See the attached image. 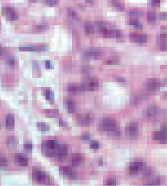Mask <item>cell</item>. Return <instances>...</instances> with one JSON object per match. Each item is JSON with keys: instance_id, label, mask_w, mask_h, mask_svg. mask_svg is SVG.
<instances>
[{"instance_id": "1", "label": "cell", "mask_w": 167, "mask_h": 186, "mask_svg": "<svg viewBox=\"0 0 167 186\" xmlns=\"http://www.w3.org/2000/svg\"><path fill=\"white\" fill-rule=\"evenodd\" d=\"M67 145L56 139H49L42 143V153L47 158H64L67 156Z\"/></svg>"}, {"instance_id": "2", "label": "cell", "mask_w": 167, "mask_h": 186, "mask_svg": "<svg viewBox=\"0 0 167 186\" xmlns=\"http://www.w3.org/2000/svg\"><path fill=\"white\" fill-rule=\"evenodd\" d=\"M118 125L115 120L111 118H104L99 122L98 129L102 131H115L117 129Z\"/></svg>"}, {"instance_id": "3", "label": "cell", "mask_w": 167, "mask_h": 186, "mask_svg": "<svg viewBox=\"0 0 167 186\" xmlns=\"http://www.w3.org/2000/svg\"><path fill=\"white\" fill-rule=\"evenodd\" d=\"M81 84L84 91H95L98 89L99 81L95 77L88 76L82 80Z\"/></svg>"}, {"instance_id": "4", "label": "cell", "mask_w": 167, "mask_h": 186, "mask_svg": "<svg viewBox=\"0 0 167 186\" xmlns=\"http://www.w3.org/2000/svg\"><path fill=\"white\" fill-rule=\"evenodd\" d=\"M33 178L38 184L48 185L51 182L50 177L46 172L38 168H34L33 170Z\"/></svg>"}, {"instance_id": "5", "label": "cell", "mask_w": 167, "mask_h": 186, "mask_svg": "<svg viewBox=\"0 0 167 186\" xmlns=\"http://www.w3.org/2000/svg\"><path fill=\"white\" fill-rule=\"evenodd\" d=\"M153 140H160L162 144H166L167 143V127L166 124L163 125L160 131H154L152 134Z\"/></svg>"}, {"instance_id": "6", "label": "cell", "mask_w": 167, "mask_h": 186, "mask_svg": "<svg viewBox=\"0 0 167 186\" xmlns=\"http://www.w3.org/2000/svg\"><path fill=\"white\" fill-rule=\"evenodd\" d=\"M92 116L89 113L79 114L77 116V123L81 126L86 127L90 126L92 122Z\"/></svg>"}, {"instance_id": "7", "label": "cell", "mask_w": 167, "mask_h": 186, "mask_svg": "<svg viewBox=\"0 0 167 186\" xmlns=\"http://www.w3.org/2000/svg\"><path fill=\"white\" fill-rule=\"evenodd\" d=\"M59 172L60 175L68 179L74 180L77 178V172L74 168L71 167H60Z\"/></svg>"}, {"instance_id": "8", "label": "cell", "mask_w": 167, "mask_h": 186, "mask_svg": "<svg viewBox=\"0 0 167 186\" xmlns=\"http://www.w3.org/2000/svg\"><path fill=\"white\" fill-rule=\"evenodd\" d=\"M160 82L158 78H148L145 84V89L150 92L156 91L160 89Z\"/></svg>"}, {"instance_id": "9", "label": "cell", "mask_w": 167, "mask_h": 186, "mask_svg": "<svg viewBox=\"0 0 167 186\" xmlns=\"http://www.w3.org/2000/svg\"><path fill=\"white\" fill-rule=\"evenodd\" d=\"M144 163L141 161H135L130 163L129 167V174L130 176L137 175L139 170L144 168Z\"/></svg>"}, {"instance_id": "10", "label": "cell", "mask_w": 167, "mask_h": 186, "mask_svg": "<svg viewBox=\"0 0 167 186\" xmlns=\"http://www.w3.org/2000/svg\"><path fill=\"white\" fill-rule=\"evenodd\" d=\"M2 13L7 16V18L9 20H16L19 18L18 13L14 10V8L12 7H3Z\"/></svg>"}, {"instance_id": "11", "label": "cell", "mask_w": 167, "mask_h": 186, "mask_svg": "<svg viewBox=\"0 0 167 186\" xmlns=\"http://www.w3.org/2000/svg\"><path fill=\"white\" fill-rule=\"evenodd\" d=\"M159 113V109L158 106L154 104H151L148 106V108L144 111V116L146 118H154Z\"/></svg>"}, {"instance_id": "12", "label": "cell", "mask_w": 167, "mask_h": 186, "mask_svg": "<svg viewBox=\"0 0 167 186\" xmlns=\"http://www.w3.org/2000/svg\"><path fill=\"white\" fill-rule=\"evenodd\" d=\"M126 131L130 137H135L137 136L139 131V126L136 123H130L126 127Z\"/></svg>"}, {"instance_id": "13", "label": "cell", "mask_w": 167, "mask_h": 186, "mask_svg": "<svg viewBox=\"0 0 167 186\" xmlns=\"http://www.w3.org/2000/svg\"><path fill=\"white\" fill-rule=\"evenodd\" d=\"M15 162L16 164L21 167H27L28 165V158L27 156L22 154L18 153L15 155L14 156Z\"/></svg>"}, {"instance_id": "14", "label": "cell", "mask_w": 167, "mask_h": 186, "mask_svg": "<svg viewBox=\"0 0 167 186\" xmlns=\"http://www.w3.org/2000/svg\"><path fill=\"white\" fill-rule=\"evenodd\" d=\"M84 156L81 153H75L72 156L71 162L72 165L74 167L81 166L84 162Z\"/></svg>"}, {"instance_id": "15", "label": "cell", "mask_w": 167, "mask_h": 186, "mask_svg": "<svg viewBox=\"0 0 167 186\" xmlns=\"http://www.w3.org/2000/svg\"><path fill=\"white\" fill-rule=\"evenodd\" d=\"M103 36L106 38H120L121 37V30L115 29H104L103 31Z\"/></svg>"}, {"instance_id": "16", "label": "cell", "mask_w": 167, "mask_h": 186, "mask_svg": "<svg viewBox=\"0 0 167 186\" xmlns=\"http://www.w3.org/2000/svg\"><path fill=\"white\" fill-rule=\"evenodd\" d=\"M130 39L131 41L134 43H143L147 41V36L145 34H138L135 33H131L130 34Z\"/></svg>"}, {"instance_id": "17", "label": "cell", "mask_w": 167, "mask_h": 186, "mask_svg": "<svg viewBox=\"0 0 167 186\" xmlns=\"http://www.w3.org/2000/svg\"><path fill=\"white\" fill-rule=\"evenodd\" d=\"M18 144V140L14 135L7 136L6 138V145L8 149H14Z\"/></svg>"}, {"instance_id": "18", "label": "cell", "mask_w": 167, "mask_h": 186, "mask_svg": "<svg viewBox=\"0 0 167 186\" xmlns=\"http://www.w3.org/2000/svg\"><path fill=\"white\" fill-rule=\"evenodd\" d=\"M67 90L70 93L73 94H77L84 91L81 84H78L76 83H71L69 84L67 87Z\"/></svg>"}, {"instance_id": "19", "label": "cell", "mask_w": 167, "mask_h": 186, "mask_svg": "<svg viewBox=\"0 0 167 186\" xmlns=\"http://www.w3.org/2000/svg\"><path fill=\"white\" fill-rule=\"evenodd\" d=\"M15 125V118L14 114H7L6 115L5 120V126L7 128L9 129L14 128Z\"/></svg>"}, {"instance_id": "20", "label": "cell", "mask_w": 167, "mask_h": 186, "mask_svg": "<svg viewBox=\"0 0 167 186\" xmlns=\"http://www.w3.org/2000/svg\"><path fill=\"white\" fill-rule=\"evenodd\" d=\"M47 46H22L20 47V49L23 51H46L47 50Z\"/></svg>"}, {"instance_id": "21", "label": "cell", "mask_w": 167, "mask_h": 186, "mask_svg": "<svg viewBox=\"0 0 167 186\" xmlns=\"http://www.w3.org/2000/svg\"><path fill=\"white\" fill-rule=\"evenodd\" d=\"M66 107L67 112L69 114H73L77 111V104L75 101L72 99H69L66 101Z\"/></svg>"}, {"instance_id": "22", "label": "cell", "mask_w": 167, "mask_h": 186, "mask_svg": "<svg viewBox=\"0 0 167 186\" xmlns=\"http://www.w3.org/2000/svg\"><path fill=\"white\" fill-rule=\"evenodd\" d=\"M146 184L144 185L146 186H157V185H160L161 183V179L160 177L159 176H151L148 179L146 180Z\"/></svg>"}, {"instance_id": "23", "label": "cell", "mask_w": 167, "mask_h": 186, "mask_svg": "<svg viewBox=\"0 0 167 186\" xmlns=\"http://www.w3.org/2000/svg\"><path fill=\"white\" fill-rule=\"evenodd\" d=\"M102 54V52L99 49H91L88 51H86L84 55L87 58H95L99 56Z\"/></svg>"}, {"instance_id": "24", "label": "cell", "mask_w": 167, "mask_h": 186, "mask_svg": "<svg viewBox=\"0 0 167 186\" xmlns=\"http://www.w3.org/2000/svg\"><path fill=\"white\" fill-rule=\"evenodd\" d=\"M146 96L144 94H138L133 96L130 99V102L132 103L133 105H137L139 103L141 102V101L143 100L144 99L146 98Z\"/></svg>"}, {"instance_id": "25", "label": "cell", "mask_w": 167, "mask_h": 186, "mask_svg": "<svg viewBox=\"0 0 167 186\" xmlns=\"http://www.w3.org/2000/svg\"><path fill=\"white\" fill-rule=\"evenodd\" d=\"M37 130L42 131H47L50 130V126L48 124L44 122H39L37 124Z\"/></svg>"}, {"instance_id": "26", "label": "cell", "mask_w": 167, "mask_h": 186, "mask_svg": "<svg viewBox=\"0 0 167 186\" xmlns=\"http://www.w3.org/2000/svg\"><path fill=\"white\" fill-rule=\"evenodd\" d=\"M46 116L49 118H56L59 116V111L57 109H49L46 110L45 111Z\"/></svg>"}, {"instance_id": "27", "label": "cell", "mask_w": 167, "mask_h": 186, "mask_svg": "<svg viewBox=\"0 0 167 186\" xmlns=\"http://www.w3.org/2000/svg\"><path fill=\"white\" fill-rule=\"evenodd\" d=\"M156 12L153 11H149L147 13V20L149 23H153L156 21Z\"/></svg>"}, {"instance_id": "28", "label": "cell", "mask_w": 167, "mask_h": 186, "mask_svg": "<svg viewBox=\"0 0 167 186\" xmlns=\"http://www.w3.org/2000/svg\"><path fill=\"white\" fill-rule=\"evenodd\" d=\"M143 14V12L141 10L137 9L130 10L129 11V15L130 16L133 17H138L141 16Z\"/></svg>"}, {"instance_id": "29", "label": "cell", "mask_w": 167, "mask_h": 186, "mask_svg": "<svg viewBox=\"0 0 167 186\" xmlns=\"http://www.w3.org/2000/svg\"><path fill=\"white\" fill-rule=\"evenodd\" d=\"M112 5L115 7L116 9L119 10H121V11H123L125 9V7L124 4H123L122 3L119 2L117 0H114L112 1Z\"/></svg>"}, {"instance_id": "30", "label": "cell", "mask_w": 167, "mask_h": 186, "mask_svg": "<svg viewBox=\"0 0 167 186\" xmlns=\"http://www.w3.org/2000/svg\"><path fill=\"white\" fill-rule=\"evenodd\" d=\"M45 97L47 101H53L54 99V92L51 91L49 90H47L45 92Z\"/></svg>"}, {"instance_id": "31", "label": "cell", "mask_w": 167, "mask_h": 186, "mask_svg": "<svg viewBox=\"0 0 167 186\" xmlns=\"http://www.w3.org/2000/svg\"><path fill=\"white\" fill-rule=\"evenodd\" d=\"M117 184V180L114 178L106 179L104 182V185L106 186H115Z\"/></svg>"}, {"instance_id": "32", "label": "cell", "mask_w": 167, "mask_h": 186, "mask_svg": "<svg viewBox=\"0 0 167 186\" xmlns=\"http://www.w3.org/2000/svg\"><path fill=\"white\" fill-rule=\"evenodd\" d=\"M86 32L88 34H92L94 31V27L91 23H86Z\"/></svg>"}, {"instance_id": "33", "label": "cell", "mask_w": 167, "mask_h": 186, "mask_svg": "<svg viewBox=\"0 0 167 186\" xmlns=\"http://www.w3.org/2000/svg\"><path fill=\"white\" fill-rule=\"evenodd\" d=\"M118 63H119L118 60L117 58H114L109 59V60H105L104 61V64L107 65L117 64H118Z\"/></svg>"}, {"instance_id": "34", "label": "cell", "mask_w": 167, "mask_h": 186, "mask_svg": "<svg viewBox=\"0 0 167 186\" xmlns=\"http://www.w3.org/2000/svg\"><path fill=\"white\" fill-rule=\"evenodd\" d=\"M130 25H134L135 27L138 28H142V23L139 22L136 19H132L130 21Z\"/></svg>"}, {"instance_id": "35", "label": "cell", "mask_w": 167, "mask_h": 186, "mask_svg": "<svg viewBox=\"0 0 167 186\" xmlns=\"http://www.w3.org/2000/svg\"><path fill=\"white\" fill-rule=\"evenodd\" d=\"M24 149L26 151L31 152L33 149V144L32 143L27 142L24 145Z\"/></svg>"}, {"instance_id": "36", "label": "cell", "mask_w": 167, "mask_h": 186, "mask_svg": "<svg viewBox=\"0 0 167 186\" xmlns=\"http://www.w3.org/2000/svg\"><path fill=\"white\" fill-rule=\"evenodd\" d=\"M7 164V159L4 156L0 154V167H4Z\"/></svg>"}, {"instance_id": "37", "label": "cell", "mask_w": 167, "mask_h": 186, "mask_svg": "<svg viewBox=\"0 0 167 186\" xmlns=\"http://www.w3.org/2000/svg\"><path fill=\"white\" fill-rule=\"evenodd\" d=\"M91 149H98L99 148V143L97 141H93L90 145Z\"/></svg>"}, {"instance_id": "38", "label": "cell", "mask_w": 167, "mask_h": 186, "mask_svg": "<svg viewBox=\"0 0 167 186\" xmlns=\"http://www.w3.org/2000/svg\"><path fill=\"white\" fill-rule=\"evenodd\" d=\"M7 63L10 66H14L16 64V60L13 57H10L7 60Z\"/></svg>"}, {"instance_id": "39", "label": "cell", "mask_w": 167, "mask_h": 186, "mask_svg": "<svg viewBox=\"0 0 167 186\" xmlns=\"http://www.w3.org/2000/svg\"><path fill=\"white\" fill-rule=\"evenodd\" d=\"M90 138V134L88 133H85L82 134L81 136V139L83 141H89Z\"/></svg>"}, {"instance_id": "40", "label": "cell", "mask_w": 167, "mask_h": 186, "mask_svg": "<svg viewBox=\"0 0 167 186\" xmlns=\"http://www.w3.org/2000/svg\"><path fill=\"white\" fill-rule=\"evenodd\" d=\"M58 0H45V2L49 5L54 6L57 4L58 3Z\"/></svg>"}, {"instance_id": "41", "label": "cell", "mask_w": 167, "mask_h": 186, "mask_svg": "<svg viewBox=\"0 0 167 186\" xmlns=\"http://www.w3.org/2000/svg\"><path fill=\"white\" fill-rule=\"evenodd\" d=\"M68 14L69 16L72 17L73 18H75L77 17V12L74 10H70L68 12Z\"/></svg>"}, {"instance_id": "42", "label": "cell", "mask_w": 167, "mask_h": 186, "mask_svg": "<svg viewBox=\"0 0 167 186\" xmlns=\"http://www.w3.org/2000/svg\"><path fill=\"white\" fill-rule=\"evenodd\" d=\"M115 79L116 81L119 83H124L125 82V78L122 76H115Z\"/></svg>"}, {"instance_id": "43", "label": "cell", "mask_w": 167, "mask_h": 186, "mask_svg": "<svg viewBox=\"0 0 167 186\" xmlns=\"http://www.w3.org/2000/svg\"><path fill=\"white\" fill-rule=\"evenodd\" d=\"M161 0H151V5L153 7H158L160 5Z\"/></svg>"}, {"instance_id": "44", "label": "cell", "mask_w": 167, "mask_h": 186, "mask_svg": "<svg viewBox=\"0 0 167 186\" xmlns=\"http://www.w3.org/2000/svg\"><path fill=\"white\" fill-rule=\"evenodd\" d=\"M47 26L45 24H40L37 25V30L38 31H43L46 28Z\"/></svg>"}, {"instance_id": "45", "label": "cell", "mask_w": 167, "mask_h": 186, "mask_svg": "<svg viewBox=\"0 0 167 186\" xmlns=\"http://www.w3.org/2000/svg\"><path fill=\"white\" fill-rule=\"evenodd\" d=\"M58 124H59V126H60V127L67 126V123L65 122L64 120H63L62 118H60V119L59 120Z\"/></svg>"}, {"instance_id": "46", "label": "cell", "mask_w": 167, "mask_h": 186, "mask_svg": "<svg viewBox=\"0 0 167 186\" xmlns=\"http://www.w3.org/2000/svg\"><path fill=\"white\" fill-rule=\"evenodd\" d=\"M45 66H46V68L47 69H51L53 67L52 63L49 61H46L45 62Z\"/></svg>"}, {"instance_id": "47", "label": "cell", "mask_w": 167, "mask_h": 186, "mask_svg": "<svg viewBox=\"0 0 167 186\" xmlns=\"http://www.w3.org/2000/svg\"><path fill=\"white\" fill-rule=\"evenodd\" d=\"M159 17L161 20H166V19H167V12H161L160 15H159Z\"/></svg>"}, {"instance_id": "48", "label": "cell", "mask_w": 167, "mask_h": 186, "mask_svg": "<svg viewBox=\"0 0 167 186\" xmlns=\"http://www.w3.org/2000/svg\"><path fill=\"white\" fill-rule=\"evenodd\" d=\"M5 49L0 46V55H2L4 53Z\"/></svg>"}, {"instance_id": "49", "label": "cell", "mask_w": 167, "mask_h": 186, "mask_svg": "<svg viewBox=\"0 0 167 186\" xmlns=\"http://www.w3.org/2000/svg\"><path fill=\"white\" fill-rule=\"evenodd\" d=\"M103 163H104V162H103V160H102V158H99V166H101V167L102 166V165H103Z\"/></svg>"}, {"instance_id": "50", "label": "cell", "mask_w": 167, "mask_h": 186, "mask_svg": "<svg viewBox=\"0 0 167 186\" xmlns=\"http://www.w3.org/2000/svg\"><path fill=\"white\" fill-rule=\"evenodd\" d=\"M86 2L89 3L90 4H92L94 3V0H86Z\"/></svg>"}, {"instance_id": "51", "label": "cell", "mask_w": 167, "mask_h": 186, "mask_svg": "<svg viewBox=\"0 0 167 186\" xmlns=\"http://www.w3.org/2000/svg\"><path fill=\"white\" fill-rule=\"evenodd\" d=\"M1 128H2V126H1V124L0 123V130L1 129Z\"/></svg>"}]
</instances>
